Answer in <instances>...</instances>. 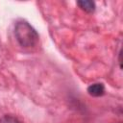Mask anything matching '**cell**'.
<instances>
[{
	"label": "cell",
	"instance_id": "4",
	"mask_svg": "<svg viewBox=\"0 0 123 123\" xmlns=\"http://www.w3.org/2000/svg\"><path fill=\"white\" fill-rule=\"evenodd\" d=\"M0 123H19V121L12 115H4L0 118Z\"/></svg>",
	"mask_w": 123,
	"mask_h": 123
},
{
	"label": "cell",
	"instance_id": "1",
	"mask_svg": "<svg viewBox=\"0 0 123 123\" xmlns=\"http://www.w3.org/2000/svg\"><path fill=\"white\" fill-rule=\"evenodd\" d=\"M14 36L23 47H32L38 40L37 31L26 21H18L14 26Z\"/></svg>",
	"mask_w": 123,
	"mask_h": 123
},
{
	"label": "cell",
	"instance_id": "3",
	"mask_svg": "<svg viewBox=\"0 0 123 123\" xmlns=\"http://www.w3.org/2000/svg\"><path fill=\"white\" fill-rule=\"evenodd\" d=\"M77 5L86 12H92L95 10V3L90 0H80L77 2Z\"/></svg>",
	"mask_w": 123,
	"mask_h": 123
},
{
	"label": "cell",
	"instance_id": "2",
	"mask_svg": "<svg viewBox=\"0 0 123 123\" xmlns=\"http://www.w3.org/2000/svg\"><path fill=\"white\" fill-rule=\"evenodd\" d=\"M87 92L90 96L100 97V96L104 95V93H105V86L101 83H95V84L90 85L87 87Z\"/></svg>",
	"mask_w": 123,
	"mask_h": 123
}]
</instances>
